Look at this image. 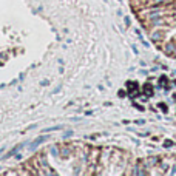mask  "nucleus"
I'll use <instances>...</instances> for the list:
<instances>
[{
	"label": "nucleus",
	"mask_w": 176,
	"mask_h": 176,
	"mask_svg": "<svg viewBox=\"0 0 176 176\" xmlns=\"http://www.w3.org/2000/svg\"><path fill=\"white\" fill-rule=\"evenodd\" d=\"M173 48H174V45H173V43H168V45L164 48V51H165L167 54H170V56H173Z\"/></svg>",
	"instance_id": "1"
}]
</instances>
